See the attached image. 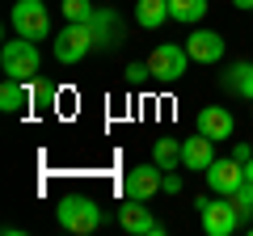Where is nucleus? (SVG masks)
<instances>
[{
	"instance_id": "f257e3e1",
	"label": "nucleus",
	"mask_w": 253,
	"mask_h": 236,
	"mask_svg": "<svg viewBox=\"0 0 253 236\" xmlns=\"http://www.w3.org/2000/svg\"><path fill=\"white\" fill-rule=\"evenodd\" d=\"M55 219H59L63 232L89 236V232H97V228H101V207H97L93 198H84V194H72V198H59Z\"/></svg>"
},
{
	"instance_id": "f03ea898",
	"label": "nucleus",
	"mask_w": 253,
	"mask_h": 236,
	"mask_svg": "<svg viewBox=\"0 0 253 236\" xmlns=\"http://www.w3.org/2000/svg\"><path fill=\"white\" fill-rule=\"evenodd\" d=\"M0 68H4V76H13V80H34L38 68H42V55H38V42H30V38H9L4 42V51H0Z\"/></svg>"
},
{
	"instance_id": "7ed1b4c3",
	"label": "nucleus",
	"mask_w": 253,
	"mask_h": 236,
	"mask_svg": "<svg viewBox=\"0 0 253 236\" xmlns=\"http://www.w3.org/2000/svg\"><path fill=\"white\" fill-rule=\"evenodd\" d=\"M194 207H199V219H203V232L207 236H232L241 228V215H236L228 194H219V198H194Z\"/></svg>"
},
{
	"instance_id": "20e7f679",
	"label": "nucleus",
	"mask_w": 253,
	"mask_h": 236,
	"mask_svg": "<svg viewBox=\"0 0 253 236\" xmlns=\"http://www.w3.org/2000/svg\"><path fill=\"white\" fill-rule=\"evenodd\" d=\"M93 46H97V38H93L89 21H68V26L59 30V38H55V59L72 68V64H81Z\"/></svg>"
},
{
	"instance_id": "39448f33",
	"label": "nucleus",
	"mask_w": 253,
	"mask_h": 236,
	"mask_svg": "<svg viewBox=\"0 0 253 236\" xmlns=\"http://www.w3.org/2000/svg\"><path fill=\"white\" fill-rule=\"evenodd\" d=\"M9 26H13V34L38 42V38L51 34V13H46L42 0H17V4H13V13H9Z\"/></svg>"
},
{
	"instance_id": "423d86ee",
	"label": "nucleus",
	"mask_w": 253,
	"mask_h": 236,
	"mask_svg": "<svg viewBox=\"0 0 253 236\" xmlns=\"http://www.w3.org/2000/svg\"><path fill=\"white\" fill-rule=\"evenodd\" d=\"M148 68H152V80L173 84V80H181V76H186L190 51H186V46H173V42H161L152 55H148Z\"/></svg>"
},
{
	"instance_id": "0eeeda50",
	"label": "nucleus",
	"mask_w": 253,
	"mask_h": 236,
	"mask_svg": "<svg viewBox=\"0 0 253 236\" xmlns=\"http://www.w3.org/2000/svg\"><path fill=\"white\" fill-rule=\"evenodd\" d=\"M118 224H123L131 236H165V224H161V219H156L139 198H126L123 207H118Z\"/></svg>"
},
{
	"instance_id": "6e6552de",
	"label": "nucleus",
	"mask_w": 253,
	"mask_h": 236,
	"mask_svg": "<svg viewBox=\"0 0 253 236\" xmlns=\"http://www.w3.org/2000/svg\"><path fill=\"white\" fill-rule=\"evenodd\" d=\"M156 190H165V169L161 164H135V169L126 173V198H139V202H148Z\"/></svg>"
},
{
	"instance_id": "1a4fd4ad",
	"label": "nucleus",
	"mask_w": 253,
	"mask_h": 236,
	"mask_svg": "<svg viewBox=\"0 0 253 236\" xmlns=\"http://www.w3.org/2000/svg\"><path fill=\"white\" fill-rule=\"evenodd\" d=\"M181 46L190 51L194 64H219V59H224V38H219L215 30H199V26H194Z\"/></svg>"
},
{
	"instance_id": "9d476101",
	"label": "nucleus",
	"mask_w": 253,
	"mask_h": 236,
	"mask_svg": "<svg viewBox=\"0 0 253 236\" xmlns=\"http://www.w3.org/2000/svg\"><path fill=\"white\" fill-rule=\"evenodd\" d=\"M245 182H249V177H245V164L236 160V156H228V160H211L207 186H211L215 194H232V190H241Z\"/></svg>"
},
{
	"instance_id": "9b49d317",
	"label": "nucleus",
	"mask_w": 253,
	"mask_h": 236,
	"mask_svg": "<svg viewBox=\"0 0 253 236\" xmlns=\"http://www.w3.org/2000/svg\"><path fill=\"white\" fill-rule=\"evenodd\" d=\"M194 127H199L207 139H232L236 118H232V110H228V106H203L199 118H194Z\"/></svg>"
},
{
	"instance_id": "f8f14e48",
	"label": "nucleus",
	"mask_w": 253,
	"mask_h": 236,
	"mask_svg": "<svg viewBox=\"0 0 253 236\" xmlns=\"http://www.w3.org/2000/svg\"><path fill=\"white\" fill-rule=\"evenodd\" d=\"M89 26H93V38H97V51H114V46L126 38L123 34V21H118L114 9H97Z\"/></svg>"
},
{
	"instance_id": "ddd939ff",
	"label": "nucleus",
	"mask_w": 253,
	"mask_h": 236,
	"mask_svg": "<svg viewBox=\"0 0 253 236\" xmlns=\"http://www.w3.org/2000/svg\"><path fill=\"white\" fill-rule=\"evenodd\" d=\"M219 84H224L232 97L253 101V64H249V59H236V64H228L224 72H219Z\"/></svg>"
},
{
	"instance_id": "4468645a",
	"label": "nucleus",
	"mask_w": 253,
	"mask_h": 236,
	"mask_svg": "<svg viewBox=\"0 0 253 236\" xmlns=\"http://www.w3.org/2000/svg\"><path fill=\"white\" fill-rule=\"evenodd\" d=\"M211 144H215V139H207L203 131H199V135H190V139H181V164H186V169H194V173H207L211 160H215Z\"/></svg>"
},
{
	"instance_id": "2eb2a0df",
	"label": "nucleus",
	"mask_w": 253,
	"mask_h": 236,
	"mask_svg": "<svg viewBox=\"0 0 253 236\" xmlns=\"http://www.w3.org/2000/svg\"><path fill=\"white\" fill-rule=\"evenodd\" d=\"M135 21H139L144 30H161L165 21H173L169 0H135Z\"/></svg>"
},
{
	"instance_id": "dca6fc26",
	"label": "nucleus",
	"mask_w": 253,
	"mask_h": 236,
	"mask_svg": "<svg viewBox=\"0 0 253 236\" xmlns=\"http://www.w3.org/2000/svg\"><path fill=\"white\" fill-rule=\"evenodd\" d=\"M26 106H30V84L4 76V84H0V110H4V114H17V110H26Z\"/></svg>"
},
{
	"instance_id": "f3484780",
	"label": "nucleus",
	"mask_w": 253,
	"mask_h": 236,
	"mask_svg": "<svg viewBox=\"0 0 253 236\" xmlns=\"http://www.w3.org/2000/svg\"><path fill=\"white\" fill-rule=\"evenodd\" d=\"M169 13L181 26H199V21L207 17V0H169Z\"/></svg>"
},
{
	"instance_id": "a211bd4d",
	"label": "nucleus",
	"mask_w": 253,
	"mask_h": 236,
	"mask_svg": "<svg viewBox=\"0 0 253 236\" xmlns=\"http://www.w3.org/2000/svg\"><path fill=\"white\" fill-rule=\"evenodd\" d=\"M152 160L161 164L165 173L177 169V164H181V139H156V144H152Z\"/></svg>"
},
{
	"instance_id": "6ab92c4d",
	"label": "nucleus",
	"mask_w": 253,
	"mask_h": 236,
	"mask_svg": "<svg viewBox=\"0 0 253 236\" xmlns=\"http://www.w3.org/2000/svg\"><path fill=\"white\" fill-rule=\"evenodd\" d=\"M228 198H232V207H236V215H241V224H249V219H253V182H245L241 190H232Z\"/></svg>"
},
{
	"instance_id": "aec40b11",
	"label": "nucleus",
	"mask_w": 253,
	"mask_h": 236,
	"mask_svg": "<svg viewBox=\"0 0 253 236\" xmlns=\"http://www.w3.org/2000/svg\"><path fill=\"white\" fill-rule=\"evenodd\" d=\"M59 9H63L68 21H93V13H97V9H93V0H63Z\"/></svg>"
},
{
	"instance_id": "412c9836",
	"label": "nucleus",
	"mask_w": 253,
	"mask_h": 236,
	"mask_svg": "<svg viewBox=\"0 0 253 236\" xmlns=\"http://www.w3.org/2000/svg\"><path fill=\"white\" fill-rule=\"evenodd\" d=\"M148 76H152V68H148V64H126V84H144Z\"/></svg>"
},
{
	"instance_id": "4be33fe9",
	"label": "nucleus",
	"mask_w": 253,
	"mask_h": 236,
	"mask_svg": "<svg viewBox=\"0 0 253 236\" xmlns=\"http://www.w3.org/2000/svg\"><path fill=\"white\" fill-rule=\"evenodd\" d=\"M51 84H46V80H38V84H30V106H34V101H51Z\"/></svg>"
},
{
	"instance_id": "5701e85b",
	"label": "nucleus",
	"mask_w": 253,
	"mask_h": 236,
	"mask_svg": "<svg viewBox=\"0 0 253 236\" xmlns=\"http://www.w3.org/2000/svg\"><path fill=\"white\" fill-rule=\"evenodd\" d=\"M165 194H181V177H177V173H165Z\"/></svg>"
},
{
	"instance_id": "b1692460",
	"label": "nucleus",
	"mask_w": 253,
	"mask_h": 236,
	"mask_svg": "<svg viewBox=\"0 0 253 236\" xmlns=\"http://www.w3.org/2000/svg\"><path fill=\"white\" fill-rule=\"evenodd\" d=\"M232 156H236L241 164H249V160H253V148H249V144H236V148H232Z\"/></svg>"
},
{
	"instance_id": "393cba45",
	"label": "nucleus",
	"mask_w": 253,
	"mask_h": 236,
	"mask_svg": "<svg viewBox=\"0 0 253 236\" xmlns=\"http://www.w3.org/2000/svg\"><path fill=\"white\" fill-rule=\"evenodd\" d=\"M236 9H245V13H253V0H232Z\"/></svg>"
},
{
	"instance_id": "a878e982",
	"label": "nucleus",
	"mask_w": 253,
	"mask_h": 236,
	"mask_svg": "<svg viewBox=\"0 0 253 236\" xmlns=\"http://www.w3.org/2000/svg\"><path fill=\"white\" fill-rule=\"evenodd\" d=\"M245 177H249V182H253V160H249V164H245Z\"/></svg>"
},
{
	"instance_id": "bb28decb",
	"label": "nucleus",
	"mask_w": 253,
	"mask_h": 236,
	"mask_svg": "<svg viewBox=\"0 0 253 236\" xmlns=\"http://www.w3.org/2000/svg\"><path fill=\"white\" fill-rule=\"evenodd\" d=\"M249 232H253V228H249Z\"/></svg>"
}]
</instances>
